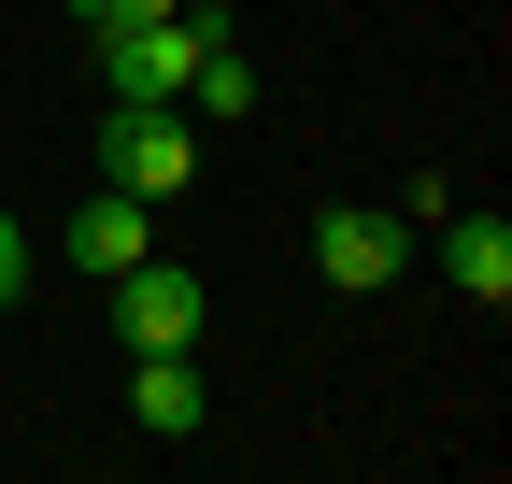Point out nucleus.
<instances>
[{"instance_id": "obj_1", "label": "nucleus", "mask_w": 512, "mask_h": 484, "mask_svg": "<svg viewBox=\"0 0 512 484\" xmlns=\"http://www.w3.org/2000/svg\"><path fill=\"white\" fill-rule=\"evenodd\" d=\"M214 43H228V15H200V0H171V15H143V29H86V72H100L114 100H185Z\"/></svg>"}, {"instance_id": "obj_2", "label": "nucleus", "mask_w": 512, "mask_h": 484, "mask_svg": "<svg viewBox=\"0 0 512 484\" xmlns=\"http://www.w3.org/2000/svg\"><path fill=\"white\" fill-rule=\"evenodd\" d=\"M100 186L185 200V186H200V114H185V100H114L100 114Z\"/></svg>"}, {"instance_id": "obj_3", "label": "nucleus", "mask_w": 512, "mask_h": 484, "mask_svg": "<svg viewBox=\"0 0 512 484\" xmlns=\"http://www.w3.org/2000/svg\"><path fill=\"white\" fill-rule=\"evenodd\" d=\"M100 299H114V342H128V356H200V328H214V285L185 271V257H143V271H114Z\"/></svg>"}, {"instance_id": "obj_4", "label": "nucleus", "mask_w": 512, "mask_h": 484, "mask_svg": "<svg viewBox=\"0 0 512 484\" xmlns=\"http://www.w3.org/2000/svg\"><path fill=\"white\" fill-rule=\"evenodd\" d=\"M313 271H328L342 299H384L413 271V214H370V200H342V214H313Z\"/></svg>"}, {"instance_id": "obj_5", "label": "nucleus", "mask_w": 512, "mask_h": 484, "mask_svg": "<svg viewBox=\"0 0 512 484\" xmlns=\"http://www.w3.org/2000/svg\"><path fill=\"white\" fill-rule=\"evenodd\" d=\"M57 242H72V271H86V285H114V271H143V257H157V200L100 186V200H86L72 228H57Z\"/></svg>"}, {"instance_id": "obj_6", "label": "nucleus", "mask_w": 512, "mask_h": 484, "mask_svg": "<svg viewBox=\"0 0 512 484\" xmlns=\"http://www.w3.org/2000/svg\"><path fill=\"white\" fill-rule=\"evenodd\" d=\"M441 285L498 314V299H512V214H456V200H441Z\"/></svg>"}, {"instance_id": "obj_7", "label": "nucleus", "mask_w": 512, "mask_h": 484, "mask_svg": "<svg viewBox=\"0 0 512 484\" xmlns=\"http://www.w3.org/2000/svg\"><path fill=\"white\" fill-rule=\"evenodd\" d=\"M128 413H143V442H200L214 428V385L185 371V356H128Z\"/></svg>"}, {"instance_id": "obj_8", "label": "nucleus", "mask_w": 512, "mask_h": 484, "mask_svg": "<svg viewBox=\"0 0 512 484\" xmlns=\"http://www.w3.org/2000/svg\"><path fill=\"white\" fill-rule=\"evenodd\" d=\"M185 114H256V57L214 43V57H200V86H185Z\"/></svg>"}, {"instance_id": "obj_9", "label": "nucleus", "mask_w": 512, "mask_h": 484, "mask_svg": "<svg viewBox=\"0 0 512 484\" xmlns=\"http://www.w3.org/2000/svg\"><path fill=\"white\" fill-rule=\"evenodd\" d=\"M29 299V214H0V314Z\"/></svg>"}, {"instance_id": "obj_10", "label": "nucleus", "mask_w": 512, "mask_h": 484, "mask_svg": "<svg viewBox=\"0 0 512 484\" xmlns=\"http://www.w3.org/2000/svg\"><path fill=\"white\" fill-rule=\"evenodd\" d=\"M143 15H171V0H72V29H143Z\"/></svg>"}]
</instances>
